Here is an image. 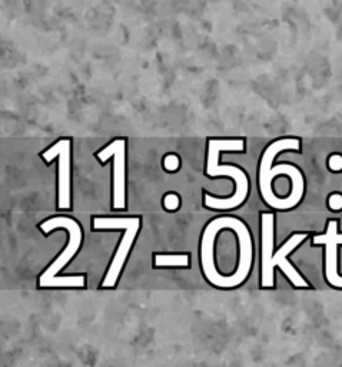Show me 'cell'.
<instances>
[{"mask_svg":"<svg viewBox=\"0 0 342 367\" xmlns=\"http://www.w3.org/2000/svg\"><path fill=\"white\" fill-rule=\"evenodd\" d=\"M244 139H209L208 143V165L206 174L209 177H231L235 181V194L228 199H218L209 194H205V205L213 209H231L239 206L246 199L249 181L245 172L232 165H219V153L222 151H244Z\"/></svg>","mask_w":342,"mask_h":367,"instance_id":"obj_1","label":"cell"},{"mask_svg":"<svg viewBox=\"0 0 342 367\" xmlns=\"http://www.w3.org/2000/svg\"><path fill=\"white\" fill-rule=\"evenodd\" d=\"M56 228H66V231L69 233V242L65 251L40 276L39 287H42V288L44 287H85V276H82V274L80 276H61V277L58 276V273L73 258V255L79 250L80 242H82L80 225L69 217H54L40 224V230L43 234L52 233Z\"/></svg>","mask_w":342,"mask_h":367,"instance_id":"obj_2","label":"cell"},{"mask_svg":"<svg viewBox=\"0 0 342 367\" xmlns=\"http://www.w3.org/2000/svg\"><path fill=\"white\" fill-rule=\"evenodd\" d=\"M93 227H95V230H119V228L125 230L122 241L118 247L112 264L107 270V274H106L105 280L102 283L103 288H110L116 284L119 274H121L123 266H125V261L128 258V254L132 248V244L135 241V237L141 228V218H138V217H132V218L99 217V218L93 220Z\"/></svg>","mask_w":342,"mask_h":367,"instance_id":"obj_3","label":"cell"},{"mask_svg":"<svg viewBox=\"0 0 342 367\" xmlns=\"http://www.w3.org/2000/svg\"><path fill=\"white\" fill-rule=\"evenodd\" d=\"M238 218L235 217H219L211 221L206 225L205 233L202 237L201 244V260H202V270L205 273V277L208 278V281L213 284V286L219 287L222 276L216 271L215 266H213V241L216 234L219 233L222 228H234V225L237 223Z\"/></svg>","mask_w":342,"mask_h":367,"instance_id":"obj_4","label":"cell"},{"mask_svg":"<svg viewBox=\"0 0 342 367\" xmlns=\"http://www.w3.org/2000/svg\"><path fill=\"white\" fill-rule=\"evenodd\" d=\"M125 139H115L103 149L96 153L100 162H106L109 158H113V195L112 204L113 208L121 209L126 205V188H125Z\"/></svg>","mask_w":342,"mask_h":367,"instance_id":"obj_5","label":"cell"},{"mask_svg":"<svg viewBox=\"0 0 342 367\" xmlns=\"http://www.w3.org/2000/svg\"><path fill=\"white\" fill-rule=\"evenodd\" d=\"M46 162L59 158V208H71V139H61L42 153Z\"/></svg>","mask_w":342,"mask_h":367,"instance_id":"obj_6","label":"cell"},{"mask_svg":"<svg viewBox=\"0 0 342 367\" xmlns=\"http://www.w3.org/2000/svg\"><path fill=\"white\" fill-rule=\"evenodd\" d=\"M232 230L237 233L238 238H239V247H241L239 267L232 276H222L219 286L222 288H231V287L242 284L248 277V274L251 271V266H252V240H251V234L248 231L246 225L238 218Z\"/></svg>","mask_w":342,"mask_h":367,"instance_id":"obj_7","label":"cell"},{"mask_svg":"<svg viewBox=\"0 0 342 367\" xmlns=\"http://www.w3.org/2000/svg\"><path fill=\"white\" fill-rule=\"evenodd\" d=\"M314 244H324L326 247L325 251V276L329 284L333 287L342 288V276L338 274L336 270V248L342 244V235L338 234V224L336 221H331L328 224V230L324 235H315Z\"/></svg>","mask_w":342,"mask_h":367,"instance_id":"obj_8","label":"cell"},{"mask_svg":"<svg viewBox=\"0 0 342 367\" xmlns=\"http://www.w3.org/2000/svg\"><path fill=\"white\" fill-rule=\"evenodd\" d=\"M272 252H273V215L269 213L262 214V287H273V266H272Z\"/></svg>","mask_w":342,"mask_h":367,"instance_id":"obj_9","label":"cell"},{"mask_svg":"<svg viewBox=\"0 0 342 367\" xmlns=\"http://www.w3.org/2000/svg\"><path fill=\"white\" fill-rule=\"evenodd\" d=\"M305 238H307V234H294L288 241H285V244L278 250V252L272 257V266L273 267L278 266L282 270V273L290 278V281L295 287H308V283L299 276L298 271L291 266L287 257H288L291 251L295 250Z\"/></svg>","mask_w":342,"mask_h":367,"instance_id":"obj_10","label":"cell"},{"mask_svg":"<svg viewBox=\"0 0 342 367\" xmlns=\"http://www.w3.org/2000/svg\"><path fill=\"white\" fill-rule=\"evenodd\" d=\"M155 264L158 267H186L189 264L188 254H156Z\"/></svg>","mask_w":342,"mask_h":367,"instance_id":"obj_11","label":"cell"},{"mask_svg":"<svg viewBox=\"0 0 342 367\" xmlns=\"http://www.w3.org/2000/svg\"><path fill=\"white\" fill-rule=\"evenodd\" d=\"M179 158L176 156V155H166L165 156V160H163V167H165V170L169 171V172H174L179 168Z\"/></svg>","mask_w":342,"mask_h":367,"instance_id":"obj_12","label":"cell"},{"mask_svg":"<svg viewBox=\"0 0 342 367\" xmlns=\"http://www.w3.org/2000/svg\"><path fill=\"white\" fill-rule=\"evenodd\" d=\"M163 205L167 211H175L179 206V198L175 194H167L166 197L163 198Z\"/></svg>","mask_w":342,"mask_h":367,"instance_id":"obj_13","label":"cell"},{"mask_svg":"<svg viewBox=\"0 0 342 367\" xmlns=\"http://www.w3.org/2000/svg\"><path fill=\"white\" fill-rule=\"evenodd\" d=\"M328 204H329V208L333 209V211L342 209V195H339V194H332V195L329 197Z\"/></svg>","mask_w":342,"mask_h":367,"instance_id":"obj_14","label":"cell"},{"mask_svg":"<svg viewBox=\"0 0 342 367\" xmlns=\"http://www.w3.org/2000/svg\"><path fill=\"white\" fill-rule=\"evenodd\" d=\"M328 165H329V168H331L332 171H341L342 170V156L341 155H338V153L332 155V156L329 158V161H328Z\"/></svg>","mask_w":342,"mask_h":367,"instance_id":"obj_15","label":"cell"}]
</instances>
